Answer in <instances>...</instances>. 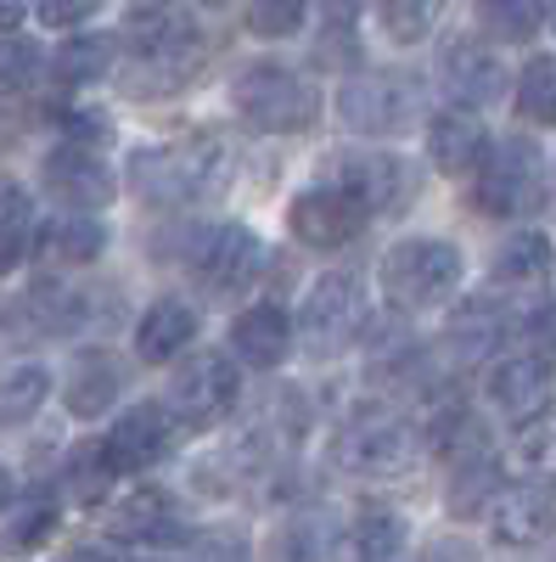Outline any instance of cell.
I'll return each mask as SVG.
<instances>
[{
  "instance_id": "1",
  "label": "cell",
  "mask_w": 556,
  "mask_h": 562,
  "mask_svg": "<svg viewBox=\"0 0 556 562\" xmlns=\"http://www.w3.org/2000/svg\"><path fill=\"white\" fill-rule=\"evenodd\" d=\"M124 40L135 52V90H147V97L180 90L203 63V34L185 0H129Z\"/></svg>"
},
{
  "instance_id": "2",
  "label": "cell",
  "mask_w": 556,
  "mask_h": 562,
  "mask_svg": "<svg viewBox=\"0 0 556 562\" xmlns=\"http://www.w3.org/2000/svg\"><path fill=\"white\" fill-rule=\"evenodd\" d=\"M237 158L219 135L197 130V135H180V140H158V147H141L129 158V186L141 203L158 209H180V203H203L214 198L219 186L230 180Z\"/></svg>"
},
{
  "instance_id": "3",
  "label": "cell",
  "mask_w": 556,
  "mask_h": 562,
  "mask_svg": "<svg viewBox=\"0 0 556 562\" xmlns=\"http://www.w3.org/2000/svg\"><path fill=\"white\" fill-rule=\"evenodd\" d=\"M461 248L444 243V237H410V243H394L383 254V299L399 310V315H422V310H439L455 299L461 288Z\"/></svg>"
},
{
  "instance_id": "4",
  "label": "cell",
  "mask_w": 556,
  "mask_h": 562,
  "mask_svg": "<svg viewBox=\"0 0 556 562\" xmlns=\"http://www.w3.org/2000/svg\"><path fill=\"white\" fill-rule=\"evenodd\" d=\"M230 102H237V119L259 135H298L320 119V90L282 63L242 68L230 85Z\"/></svg>"
},
{
  "instance_id": "5",
  "label": "cell",
  "mask_w": 556,
  "mask_h": 562,
  "mask_svg": "<svg viewBox=\"0 0 556 562\" xmlns=\"http://www.w3.org/2000/svg\"><path fill=\"white\" fill-rule=\"evenodd\" d=\"M473 203L489 220H523L545 203V158L529 135H500L484 147Z\"/></svg>"
},
{
  "instance_id": "6",
  "label": "cell",
  "mask_w": 556,
  "mask_h": 562,
  "mask_svg": "<svg viewBox=\"0 0 556 562\" xmlns=\"http://www.w3.org/2000/svg\"><path fill=\"white\" fill-rule=\"evenodd\" d=\"M422 113V79L405 68H371L338 90V119L354 135H399Z\"/></svg>"
},
{
  "instance_id": "7",
  "label": "cell",
  "mask_w": 556,
  "mask_h": 562,
  "mask_svg": "<svg viewBox=\"0 0 556 562\" xmlns=\"http://www.w3.org/2000/svg\"><path fill=\"white\" fill-rule=\"evenodd\" d=\"M365 321H371V304H365V288L354 276L332 270V276H320L304 310H298V333H304V349L309 355H343L365 338Z\"/></svg>"
},
{
  "instance_id": "8",
  "label": "cell",
  "mask_w": 556,
  "mask_h": 562,
  "mask_svg": "<svg viewBox=\"0 0 556 562\" xmlns=\"http://www.w3.org/2000/svg\"><path fill=\"white\" fill-rule=\"evenodd\" d=\"M237 394H242V378H237V366H230L225 355L203 349L192 355L180 371H174V383H169V416H174V428L185 434H208L219 428V422L237 411Z\"/></svg>"
},
{
  "instance_id": "9",
  "label": "cell",
  "mask_w": 556,
  "mask_h": 562,
  "mask_svg": "<svg viewBox=\"0 0 556 562\" xmlns=\"http://www.w3.org/2000/svg\"><path fill=\"white\" fill-rule=\"evenodd\" d=\"M416 428L388 411H371V416H354L349 428L332 439V461L343 467L349 479H394L416 461Z\"/></svg>"
},
{
  "instance_id": "10",
  "label": "cell",
  "mask_w": 556,
  "mask_h": 562,
  "mask_svg": "<svg viewBox=\"0 0 556 562\" xmlns=\"http://www.w3.org/2000/svg\"><path fill=\"white\" fill-rule=\"evenodd\" d=\"M39 180H45V192H52L57 203H68L73 214H97V209H107L118 198L113 164L97 147H79V140H63V147L45 153Z\"/></svg>"
},
{
  "instance_id": "11",
  "label": "cell",
  "mask_w": 556,
  "mask_h": 562,
  "mask_svg": "<svg viewBox=\"0 0 556 562\" xmlns=\"http://www.w3.org/2000/svg\"><path fill=\"white\" fill-rule=\"evenodd\" d=\"M327 180L338 186V192H349L371 220H377V214H399L416 198V175L394 153H343V158H332Z\"/></svg>"
},
{
  "instance_id": "12",
  "label": "cell",
  "mask_w": 556,
  "mask_h": 562,
  "mask_svg": "<svg viewBox=\"0 0 556 562\" xmlns=\"http://www.w3.org/2000/svg\"><path fill=\"white\" fill-rule=\"evenodd\" d=\"M185 265H192V276L208 293H242L264 265V248L242 220H230V225L203 231V237L192 243V254H185Z\"/></svg>"
},
{
  "instance_id": "13",
  "label": "cell",
  "mask_w": 556,
  "mask_h": 562,
  "mask_svg": "<svg viewBox=\"0 0 556 562\" xmlns=\"http://www.w3.org/2000/svg\"><path fill=\"white\" fill-rule=\"evenodd\" d=\"M287 225H293V237H298L304 248L338 254V248H349V243L360 237V231L371 225V214H365L349 192H338L332 180H320V186H309V192H298V198H293Z\"/></svg>"
},
{
  "instance_id": "14",
  "label": "cell",
  "mask_w": 556,
  "mask_h": 562,
  "mask_svg": "<svg viewBox=\"0 0 556 562\" xmlns=\"http://www.w3.org/2000/svg\"><path fill=\"white\" fill-rule=\"evenodd\" d=\"M439 85H444V97L484 108V102L506 97V63H500V52L489 40L455 34V40H444V52H439Z\"/></svg>"
},
{
  "instance_id": "15",
  "label": "cell",
  "mask_w": 556,
  "mask_h": 562,
  "mask_svg": "<svg viewBox=\"0 0 556 562\" xmlns=\"http://www.w3.org/2000/svg\"><path fill=\"white\" fill-rule=\"evenodd\" d=\"M102 450H107V461L118 467V473H147V467H158L174 450V416L152 400L129 405L124 416H113Z\"/></svg>"
},
{
  "instance_id": "16",
  "label": "cell",
  "mask_w": 556,
  "mask_h": 562,
  "mask_svg": "<svg viewBox=\"0 0 556 562\" xmlns=\"http://www.w3.org/2000/svg\"><path fill=\"white\" fill-rule=\"evenodd\" d=\"M489 529L500 546H540L556 529V484L523 479L489 501Z\"/></svg>"
},
{
  "instance_id": "17",
  "label": "cell",
  "mask_w": 556,
  "mask_h": 562,
  "mask_svg": "<svg viewBox=\"0 0 556 562\" xmlns=\"http://www.w3.org/2000/svg\"><path fill=\"white\" fill-rule=\"evenodd\" d=\"M551 360L545 355H500V360H489V378H484V394H489V405L500 411V416H534L545 400H551Z\"/></svg>"
},
{
  "instance_id": "18",
  "label": "cell",
  "mask_w": 556,
  "mask_h": 562,
  "mask_svg": "<svg viewBox=\"0 0 556 562\" xmlns=\"http://www.w3.org/2000/svg\"><path fill=\"white\" fill-rule=\"evenodd\" d=\"M230 355L253 371H275L293 355V321L282 304H253L230 321Z\"/></svg>"
},
{
  "instance_id": "19",
  "label": "cell",
  "mask_w": 556,
  "mask_h": 562,
  "mask_svg": "<svg viewBox=\"0 0 556 562\" xmlns=\"http://www.w3.org/2000/svg\"><path fill=\"white\" fill-rule=\"evenodd\" d=\"M113 535L118 540H141V546H180V540H192V529L180 524V512L163 490H135L113 506Z\"/></svg>"
},
{
  "instance_id": "20",
  "label": "cell",
  "mask_w": 556,
  "mask_h": 562,
  "mask_svg": "<svg viewBox=\"0 0 556 562\" xmlns=\"http://www.w3.org/2000/svg\"><path fill=\"white\" fill-rule=\"evenodd\" d=\"M484 147H489V135H484V119H478L473 108H444V113L428 124V158H433L439 175H467V169H478Z\"/></svg>"
},
{
  "instance_id": "21",
  "label": "cell",
  "mask_w": 556,
  "mask_h": 562,
  "mask_svg": "<svg viewBox=\"0 0 556 562\" xmlns=\"http://www.w3.org/2000/svg\"><path fill=\"white\" fill-rule=\"evenodd\" d=\"M192 338H197V310L185 299H158L135 326V355L147 366H169L174 355H185Z\"/></svg>"
},
{
  "instance_id": "22",
  "label": "cell",
  "mask_w": 556,
  "mask_h": 562,
  "mask_svg": "<svg viewBox=\"0 0 556 562\" xmlns=\"http://www.w3.org/2000/svg\"><path fill=\"white\" fill-rule=\"evenodd\" d=\"M118 389H124V371H118V360H113L107 349H90V355H79V360L68 366L63 405H68L73 416H102V411H113Z\"/></svg>"
},
{
  "instance_id": "23",
  "label": "cell",
  "mask_w": 556,
  "mask_h": 562,
  "mask_svg": "<svg viewBox=\"0 0 556 562\" xmlns=\"http://www.w3.org/2000/svg\"><path fill=\"white\" fill-rule=\"evenodd\" d=\"M405 551V518L388 506H365L338 540V562H399Z\"/></svg>"
},
{
  "instance_id": "24",
  "label": "cell",
  "mask_w": 556,
  "mask_h": 562,
  "mask_svg": "<svg viewBox=\"0 0 556 562\" xmlns=\"http://www.w3.org/2000/svg\"><path fill=\"white\" fill-rule=\"evenodd\" d=\"M34 254L45 265H97L107 254V225L90 220V214H68L57 225L34 231Z\"/></svg>"
},
{
  "instance_id": "25",
  "label": "cell",
  "mask_w": 556,
  "mask_h": 562,
  "mask_svg": "<svg viewBox=\"0 0 556 562\" xmlns=\"http://www.w3.org/2000/svg\"><path fill=\"white\" fill-rule=\"evenodd\" d=\"M506 333H512V315H506L495 299H467L450 321V349L461 360H489Z\"/></svg>"
},
{
  "instance_id": "26",
  "label": "cell",
  "mask_w": 556,
  "mask_h": 562,
  "mask_svg": "<svg viewBox=\"0 0 556 562\" xmlns=\"http://www.w3.org/2000/svg\"><path fill=\"white\" fill-rule=\"evenodd\" d=\"M551 237L545 231H518V237H506V248L495 254L489 276L500 281V288H540V281H551Z\"/></svg>"
},
{
  "instance_id": "27",
  "label": "cell",
  "mask_w": 556,
  "mask_h": 562,
  "mask_svg": "<svg viewBox=\"0 0 556 562\" xmlns=\"http://www.w3.org/2000/svg\"><path fill=\"white\" fill-rule=\"evenodd\" d=\"M512 467L523 479L556 484V400H545L534 416H523V428L512 439Z\"/></svg>"
},
{
  "instance_id": "28",
  "label": "cell",
  "mask_w": 556,
  "mask_h": 562,
  "mask_svg": "<svg viewBox=\"0 0 556 562\" xmlns=\"http://www.w3.org/2000/svg\"><path fill=\"white\" fill-rule=\"evenodd\" d=\"M34 248V198L0 175V276H12Z\"/></svg>"
},
{
  "instance_id": "29",
  "label": "cell",
  "mask_w": 556,
  "mask_h": 562,
  "mask_svg": "<svg viewBox=\"0 0 556 562\" xmlns=\"http://www.w3.org/2000/svg\"><path fill=\"white\" fill-rule=\"evenodd\" d=\"M113 57H118V40L113 34H73L63 52L52 57V74L63 85H97L113 74Z\"/></svg>"
},
{
  "instance_id": "30",
  "label": "cell",
  "mask_w": 556,
  "mask_h": 562,
  "mask_svg": "<svg viewBox=\"0 0 556 562\" xmlns=\"http://www.w3.org/2000/svg\"><path fill=\"white\" fill-rule=\"evenodd\" d=\"M113 479H118V467L107 461V450H102L97 439L79 445V450L68 456V467H63V484H68V495H73L79 506H97V501H107Z\"/></svg>"
},
{
  "instance_id": "31",
  "label": "cell",
  "mask_w": 556,
  "mask_h": 562,
  "mask_svg": "<svg viewBox=\"0 0 556 562\" xmlns=\"http://www.w3.org/2000/svg\"><path fill=\"white\" fill-rule=\"evenodd\" d=\"M332 546L327 535V518H315V512H298V518H287L282 529L270 535V557L264 562H320Z\"/></svg>"
},
{
  "instance_id": "32",
  "label": "cell",
  "mask_w": 556,
  "mask_h": 562,
  "mask_svg": "<svg viewBox=\"0 0 556 562\" xmlns=\"http://www.w3.org/2000/svg\"><path fill=\"white\" fill-rule=\"evenodd\" d=\"M518 113L529 124L556 130V57H534L518 79Z\"/></svg>"
},
{
  "instance_id": "33",
  "label": "cell",
  "mask_w": 556,
  "mask_h": 562,
  "mask_svg": "<svg viewBox=\"0 0 556 562\" xmlns=\"http://www.w3.org/2000/svg\"><path fill=\"white\" fill-rule=\"evenodd\" d=\"M478 18H484V29L489 34H500V40H534L540 34V23H545V0H478Z\"/></svg>"
},
{
  "instance_id": "34",
  "label": "cell",
  "mask_w": 556,
  "mask_h": 562,
  "mask_svg": "<svg viewBox=\"0 0 556 562\" xmlns=\"http://www.w3.org/2000/svg\"><path fill=\"white\" fill-rule=\"evenodd\" d=\"M45 74V52L34 40L12 34V40H0V102H12L23 97V90H34V79Z\"/></svg>"
},
{
  "instance_id": "35",
  "label": "cell",
  "mask_w": 556,
  "mask_h": 562,
  "mask_svg": "<svg viewBox=\"0 0 556 562\" xmlns=\"http://www.w3.org/2000/svg\"><path fill=\"white\" fill-rule=\"evenodd\" d=\"M45 394H52V378H45L39 366H18L7 378V389H0V428H7V422H29L45 405Z\"/></svg>"
},
{
  "instance_id": "36",
  "label": "cell",
  "mask_w": 556,
  "mask_h": 562,
  "mask_svg": "<svg viewBox=\"0 0 556 562\" xmlns=\"http://www.w3.org/2000/svg\"><path fill=\"white\" fill-rule=\"evenodd\" d=\"M309 18V0H248V29L259 40H293Z\"/></svg>"
},
{
  "instance_id": "37",
  "label": "cell",
  "mask_w": 556,
  "mask_h": 562,
  "mask_svg": "<svg viewBox=\"0 0 556 562\" xmlns=\"http://www.w3.org/2000/svg\"><path fill=\"white\" fill-rule=\"evenodd\" d=\"M433 23H439V0H383V29H388V40H399V45L428 40Z\"/></svg>"
},
{
  "instance_id": "38",
  "label": "cell",
  "mask_w": 556,
  "mask_h": 562,
  "mask_svg": "<svg viewBox=\"0 0 556 562\" xmlns=\"http://www.w3.org/2000/svg\"><path fill=\"white\" fill-rule=\"evenodd\" d=\"M192 562H248V535L242 529H203V535H192Z\"/></svg>"
},
{
  "instance_id": "39",
  "label": "cell",
  "mask_w": 556,
  "mask_h": 562,
  "mask_svg": "<svg viewBox=\"0 0 556 562\" xmlns=\"http://www.w3.org/2000/svg\"><path fill=\"white\" fill-rule=\"evenodd\" d=\"M63 135L68 140H79V147H107L113 140V119L107 113H97V108H63Z\"/></svg>"
},
{
  "instance_id": "40",
  "label": "cell",
  "mask_w": 556,
  "mask_h": 562,
  "mask_svg": "<svg viewBox=\"0 0 556 562\" xmlns=\"http://www.w3.org/2000/svg\"><path fill=\"white\" fill-rule=\"evenodd\" d=\"M52 529H57V501L52 495H34L29 512L18 518V529H12V546H39Z\"/></svg>"
},
{
  "instance_id": "41",
  "label": "cell",
  "mask_w": 556,
  "mask_h": 562,
  "mask_svg": "<svg viewBox=\"0 0 556 562\" xmlns=\"http://www.w3.org/2000/svg\"><path fill=\"white\" fill-rule=\"evenodd\" d=\"M34 7H39L45 29H73V23H84L90 12H97L102 0H34Z\"/></svg>"
},
{
  "instance_id": "42",
  "label": "cell",
  "mask_w": 556,
  "mask_h": 562,
  "mask_svg": "<svg viewBox=\"0 0 556 562\" xmlns=\"http://www.w3.org/2000/svg\"><path fill=\"white\" fill-rule=\"evenodd\" d=\"M529 338H534V355L556 360V304H540L529 315Z\"/></svg>"
},
{
  "instance_id": "43",
  "label": "cell",
  "mask_w": 556,
  "mask_h": 562,
  "mask_svg": "<svg viewBox=\"0 0 556 562\" xmlns=\"http://www.w3.org/2000/svg\"><path fill=\"white\" fill-rule=\"evenodd\" d=\"M360 7H365V0H309V12L320 18V29H338V34L354 23Z\"/></svg>"
},
{
  "instance_id": "44",
  "label": "cell",
  "mask_w": 556,
  "mask_h": 562,
  "mask_svg": "<svg viewBox=\"0 0 556 562\" xmlns=\"http://www.w3.org/2000/svg\"><path fill=\"white\" fill-rule=\"evenodd\" d=\"M410 562H478V551H473L467 540H428Z\"/></svg>"
},
{
  "instance_id": "45",
  "label": "cell",
  "mask_w": 556,
  "mask_h": 562,
  "mask_svg": "<svg viewBox=\"0 0 556 562\" xmlns=\"http://www.w3.org/2000/svg\"><path fill=\"white\" fill-rule=\"evenodd\" d=\"M63 562H124L118 551H107V546H73Z\"/></svg>"
},
{
  "instance_id": "46",
  "label": "cell",
  "mask_w": 556,
  "mask_h": 562,
  "mask_svg": "<svg viewBox=\"0 0 556 562\" xmlns=\"http://www.w3.org/2000/svg\"><path fill=\"white\" fill-rule=\"evenodd\" d=\"M34 12V0H0V29H18Z\"/></svg>"
},
{
  "instance_id": "47",
  "label": "cell",
  "mask_w": 556,
  "mask_h": 562,
  "mask_svg": "<svg viewBox=\"0 0 556 562\" xmlns=\"http://www.w3.org/2000/svg\"><path fill=\"white\" fill-rule=\"evenodd\" d=\"M12 495H18V484H12V473H7V467H0V512L12 506Z\"/></svg>"
}]
</instances>
